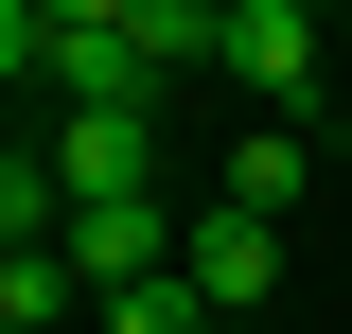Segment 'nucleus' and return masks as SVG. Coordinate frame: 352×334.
<instances>
[{
	"label": "nucleus",
	"instance_id": "4",
	"mask_svg": "<svg viewBox=\"0 0 352 334\" xmlns=\"http://www.w3.org/2000/svg\"><path fill=\"white\" fill-rule=\"evenodd\" d=\"M36 88H53V106H159V71H141L124 18H106V36H53V53H36Z\"/></svg>",
	"mask_w": 352,
	"mask_h": 334
},
{
	"label": "nucleus",
	"instance_id": "8",
	"mask_svg": "<svg viewBox=\"0 0 352 334\" xmlns=\"http://www.w3.org/2000/svg\"><path fill=\"white\" fill-rule=\"evenodd\" d=\"M106 334H212V299L194 282H141V299H106Z\"/></svg>",
	"mask_w": 352,
	"mask_h": 334
},
{
	"label": "nucleus",
	"instance_id": "2",
	"mask_svg": "<svg viewBox=\"0 0 352 334\" xmlns=\"http://www.w3.org/2000/svg\"><path fill=\"white\" fill-rule=\"evenodd\" d=\"M53 194L71 211H106V194H159V106H53Z\"/></svg>",
	"mask_w": 352,
	"mask_h": 334
},
{
	"label": "nucleus",
	"instance_id": "9",
	"mask_svg": "<svg viewBox=\"0 0 352 334\" xmlns=\"http://www.w3.org/2000/svg\"><path fill=\"white\" fill-rule=\"evenodd\" d=\"M36 53H53V36H36V0H0V88L36 71Z\"/></svg>",
	"mask_w": 352,
	"mask_h": 334
},
{
	"label": "nucleus",
	"instance_id": "10",
	"mask_svg": "<svg viewBox=\"0 0 352 334\" xmlns=\"http://www.w3.org/2000/svg\"><path fill=\"white\" fill-rule=\"evenodd\" d=\"M317 18H352V0H317Z\"/></svg>",
	"mask_w": 352,
	"mask_h": 334
},
{
	"label": "nucleus",
	"instance_id": "1",
	"mask_svg": "<svg viewBox=\"0 0 352 334\" xmlns=\"http://www.w3.org/2000/svg\"><path fill=\"white\" fill-rule=\"evenodd\" d=\"M212 71L247 88V124H300L317 71H335V18H317V0H229V53Z\"/></svg>",
	"mask_w": 352,
	"mask_h": 334
},
{
	"label": "nucleus",
	"instance_id": "5",
	"mask_svg": "<svg viewBox=\"0 0 352 334\" xmlns=\"http://www.w3.org/2000/svg\"><path fill=\"white\" fill-rule=\"evenodd\" d=\"M300 176H317V141H300V124H247V141H229V176H212V194L282 229V211H300Z\"/></svg>",
	"mask_w": 352,
	"mask_h": 334
},
{
	"label": "nucleus",
	"instance_id": "7",
	"mask_svg": "<svg viewBox=\"0 0 352 334\" xmlns=\"http://www.w3.org/2000/svg\"><path fill=\"white\" fill-rule=\"evenodd\" d=\"M71 299H88V282H71V264H53V247H0V334H53V317H71Z\"/></svg>",
	"mask_w": 352,
	"mask_h": 334
},
{
	"label": "nucleus",
	"instance_id": "6",
	"mask_svg": "<svg viewBox=\"0 0 352 334\" xmlns=\"http://www.w3.org/2000/svg\"><path fill=\"white\" fill-rule=\"evenodd\" d=\"M71 229V194H53V159L36 141H0V247H53Z\"/></svg>",
	"mask_w": 352,
	"mask_h": 334
},
{
	"label": "nucleus",
	"instance_id": "3",
	"mask_svg": "<svg viewBox=\"0 0 352 334\" xmlns=\"http://www.w3.org/2000/svg\"><path fill=\"white\" fill-rule=\"evenodd\" d=\"M176 282L212 299V317H247V299L282 282V229H264V211H229V194H212V211H194V247H176Z\"/></svg>",
	"mask_w": 352,
	"mask_h": 334
}]
</instances>
